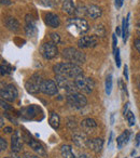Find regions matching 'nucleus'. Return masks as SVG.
Segmentation results:
<instances>
[{
	"instance_id": "79ce46f5",
	"label": "nucleus",
	"mask_w": 140,
	"mask_h": 158,
	"mask_svg": "<svg viewBox=\"0 0 140 158\" xmlns=\"http://www.w3.org/2000/svg\"><path fill=\"white\" fill-rule=\"evenodd\" d=\"M137 34H138V36H139V38H140V21L137 23Z\"/></svg>"
},
{
	"instance_id": "6ab92c4d",
	"label": "nucleus",
	"mask_w": 140,
	"mask_h": 158,
	"mask_svg": "<svg viewBox=\"0 0 140 158\" xmlns=\"http://www.w3.org/2000/svg\"><path fill=\"white\" fill-rule=\"evenodd\" d=\"M63 11L68 15H73L77 13V8L72 0H63Z\"/></svg>"
},
{
	"instance_id": "9b49d317",
	"label": "nucleus",
	"mask_w": 140,
	"mask_h": 158,
	"mask_svg": "<svg viewBox=\"0 0 140 158\" xmlns=\"http://www.w3.org/2000/svg\"><path fill=\"white\" fill-rule=\"evenodd\" d=\"M24 139L27 142V144L30 146V148L33 149V152H36L37 154H39L40 156H45L46 155L45 149H44L43 145H42L41 143H39L37 140H35V139H33L31 136H28V135H25Z\"/></svg>"
},
{
	"instance_id": "a18cd8bd",
	"label": "nucleus",
	"mask_w": 140,
	"mask_h": 158,
	"mask_svg": "<svg viewBox=\"0 0 140 158\" xmlns=\"http://www.w3.org/2000/svg\"><path fill=\"white\" fill-rule=\"evenodd\" d=\"M115 6L116 8H121V0H115Z\"/></svg>"
},
{
	"instance_id": "dca6fc26",
	"label": "nucleus",
	"mask_w": 140,
	"mask_h": 158,
	"mask_svg": "<svg viewBox=\"0 0 140 158\" xmlns=\"http://www.w3.org/2000/svg\"><path fill=\"white\" fill-rule=\"evenodd\" d=\"M86 14H88L91 19H93V20H96V19L100 18L101 14H103V11H101V9L98 6L90 5L86 7Z\"/></svg>"
},
{
	"instance_id": "4be33fe9",
	"label": "nucleus",
	"mask_w": 140,
	"mask_h": 158,
	"mask_svg": "<svg viewBox=\"0 0 140 158\" xmlns=\"http://www.w3.org/2000/svg\"><path fill=\"white\" fill-rule=\"evenodd\" d=\"M38 112H40L39 107H37L36 105H30V106H28V107H26V108L23 110V113H24L23 115H25V116L29 119H33L36 115H38L37 114Z\"/></svg>"
},
{
	"instance_id": "4c0bfd02",
	"label": "nucleus",
	"mask_w": 140,
	"mask_h": 158,
	"mask_svg": "<svg viewBox=\"0 0 140 158\" xmlns=\"http://www.w3.org/2000/svg\"><path fill=\"white\" fill-rule=\"evenodd\" d=\"M140 145V133H137L136 135V146H139Z\"/></svg>"
},
{
	"instance_id": "5701e85b",
	"label": "nucleus",
	"mask_w": 140,
	"mask_h": 158,
	"mask_svg": "<svg viewBox=\"0 0 140 158\" xmlns=\"http://www.w3.org/2000/svg\"><path fill=\"white\" fill-rule=\"evenodd\" d=\"M129 16L130 14H127L126 19L124 18L122 22V37H123V41L126 42L127 38H128V23H129Z\"/></svg>"
},
{
	"instance_id": "412c9836",
	"label": "nucleus",
	"mask_w": 140,
	"mask_h": 158,
	"mask_svg": "<svg viewBox=\"0 0 140 158\" xmlns=\"http://www.w3.org/2000/svg\"><path fill=\"white\" fill-rule=\"evenodd\" d=\"M130 135H131L130 131H129V130H125L121 135L118 136V139H116V143H118L119 148H122L123 145H126L127 143H128L129 139H130Z\"/></svg>"
},
{
	"instance_id": "a19ab883",
	"label": "nucleus",
	"mask_w": 140,
	"mask_h": 158,
	"mask_svg": "<svg viewBox=\"0 0 140 158\" xmlns=\"http://www.w3.org/2000/svg\"><path fill=\"white\" fill-rule=\"evenodd\" d=\"M3 126H5V120H3V116L0 117V127L3 128Z\"/></svg>"
},
{
	"instance_id": "c85d7f7f",
	"label": "nucleus",
	"mask_w": 140,
	"mask_h": 158,
	"mask_svg": "<svg viewBox=\"0 0 140 158\" xmlns=\"http://www.w3.org/2000/svg\"><path fill=\"white\" fill-rule=\"evenodd\" d=\"M50 37H51V40H52V42H54L55 44H59V42H60V37H59L58 34L51 33L50 34Z\"/></svg>"
},
{
	"instance_id": "9d476101",
	"label": "nucleus",
	"mask_w": 140,
	"mask_h": 158,
	"mask_svg": "<svg viewBox=\"0 0 140 158\" xmlns=\"http://www.w3.org/2000/svg\"><path fill=\"white\" fill-rule=\"evenodd\" d=\"M98 44V39L96 36H83L78 40V46L81 49L94 48Z\"/></svg>"
},
{
	"instance_id": "c756f323",
	"label": "nucleus",
	"mask_w": 140,
	"mask_h": 158,
	"mask_svg": "<svg viewBox=\"0 0 140 158\" xmlns=\"http://www.w3.org/2000/svg\"><path fill=\"white\" fill-rule=\"evenodd\" d=\"M114 55H115V64L118 67L121 66V56H120V49H116V51L114 52Z\"/></svg>"
},
{
	"instance_id": "72a5a7b5",
	"label": "nucleus",
	"mask_w": 140,
	"mask_h": 158,
	"mask_svg": "<svg viewBox=\"0 0 140 158\" xmlns=\"http://www.w3.org/2000/svg\"><path fill=\"white\" fill-rule=\"evenodd\" d=\"M134 44H135V48L138 50V52L140 53V38H137V39L134 41Z\"/></svg>"
},
{
	"instance_id": "f257e3e1",
	"label": "nucleus",
	"mask_w": 140,
	"mask_h": 158,
	"mask_svg": "<svg viewBox=\"0 0 140 158\" xmlns=\"http://www.w3.org/2000/svg\"><path fill=\"white\" fill-rule=\"evenodd\" d=\"M53 72L55 73V75L67 77L69 79H76L80 76H83V69L78 64L70 63V62L56 64L53 66Z\"/></svg>"
},
{
	"instance_id": "473e14b6",
	"label": "nucleus",
	"mask_w": 140,
	"mask_h": 158,
	"mask_svg": "<svg viewBox=\"0 0 140 158\" xmlns=\"http://www.w3.org/2000/svg\"><path fill=\"white\" fill-rule=\"evenodd\" d=\"M39 1L44 7H52V5H53L52 0H39Z\"/></svg>"
},
{
	"instance_id": "58836bf2",
	"label": "nucleus",
	"mask_w": 140,
	"mask_h": 158,
	"mask_svg": "<svg viewBox=\"0 0 140 158\" xmlns=\"http://www.w3.org/2000/svg\"><path fill=\"white\" fill-rule=\"evenodd\" d=\"M3 131H5L6 133H11V132L13 131V129H12L11 127H6V128H3Z\"/></svg>"
},
{
	"instance_id": "20e7f679",
	"label": "nucleus",
	"mask_w": 140,
	"mask_h": 158,
	"mask_svg": "<svg viewBox=\"0 0 140 158\" xmlns=\"http://www.w3.org/2000/svg\"><path fill=\"white\" fill-rule=\"evenodd\" d=\"M42 82H43L42 77L39 74H33L26 81L25 88H26L27 92L30 93V94H37V93L41 92Z\"/></svg>"
},
{
	"instance_id": "de8ad7c7",
	"label": "nucleus",
	"mask_w": 140,
	"mask_h": 158,
	"mask_svg": "<svg viewBox=\"0 0 140 158\" xmlns=\"http://www.w3.org/2000/svg\"><path fill=\"white\" fill-rule=\"evenodd\" d=\"M13 158H23V157H20V156H13Z\"/></svg>"
},
{
	"instance_id": "2f4dec72",
	"label": "nucleus",
	"mask_w": 140,
	"mask_h": 158,
	"mask_svg": "<svg viewBox=\"0 0 140 158\" xmlns=\"http://www.w3.org/2000/svg\"><path fill=\"white\" fill-rule=\"evenodd\" d=\"M116 44H118V39H116V35H112V49H113V52L116 51Z\"/></svg>"
},
{
	"instance_id": "393cba45",
	"label": "nucleus",
	"mask_w": 140,
	"mask_h": 158,
	"mask_svg": "<svg viewBox=\"0 0 140 158\" xmlns=\"http://www.w3.org/2000/svg\"><path fill=\"white\" fill-rule=\"evenodd\" d=\"M60 154L64 158H78L76 157V155L72 152V148L69 145H63L60 148Z\"/></svg>"
},
{
	"instance_id": "f8f14e48",
	"label": "nucleus",
	"mask_w": 140,
	"mask_h": 158,
	"mask_svg": "<svg viewBox=\"0 0 140 158\" xmlns=\"http://www.w3.org/2000/svg\"><path fill=\"white\" fill-rule=\"evenodd\" d=\"M23 142L20 135V131H14L11 136V149L13 153H18L22 149Z\"/></svg>"
},
{
	"instance_id": "f03ea898",
	"label": "nucleus",
	"mask_w": 140,
	"mask_h": 158,
	"mask_svg": "<svg viewBox=\"0 0 140 158\" xmlns=\"http://www.w3.org/2000/svg\"><path fill=\"white\" fill-rule=\"evenodd\" d=\"M90 29L88 21L81 18H73L70 19L67 23V31L72 36L83 35Z\"/></svg>"
},
{
	"instance_id": "ea45409f",
	"label": "nucleus",
	"mask_w": 140,
	"mask_h": 158,
	"mask_svg": "<svg viewBox=\"0 0 140 158\" xmlns=\"http://www.w3.org/2000/svg\"><path fill=\"white\" fill-rule=\"evenodd\" d=\"M128 105H129V103H126V104H125V106H124V110H123V115H124V116H126V114L128 113V112H127Z\"/></svg>"
},
{
	"instance_id": "b1692460",
	"label": "nucleus",
	"mask_w": 140,
	"mask_h": 158,
	"mask_svg": "<svg viewBox=\"0 0 140 158\" xmlns=\"http://www.w3.org/2000/svg\"><path fill=\"white\" fill-rule=\"evenodd\" d=\"M49 123L50 126L53 128V129H58L59 125H60V119H59V116L56 114V113L52 112L50 115V118H49Z\"/></svg>"
},
{
	"instance_id": "49530a36",
	"label": "nucleus",
	"mask_w": 140,
	"mask_h": 158,
	"mask_svg": "<svg viewBox=\"0 0 140 158\" xmlns=\"http://www.w3.org/2000/svg\"><path fill=\"white\" fill-rule=\"evenodd\" d=\"M111 123H114V114H111Z\"/></svg>"
},
{
	"instance_id": "aec40b11",
	"label": "nucleus",
	"mask_w": 140,
	"mask_h": 158,
	"mask_svg": "<svg viewBox=\"0 0 140 158\" xmlns=\"http://www.w3.org/2000/svg\"><path fill=\"white\" fill-rule=\"evenodd\" d=\"M5 25H6V27L11 31H18V29H20V23H18V21L14 18H11V16L6 19Z\"/></svg>"
},
{
	"instance_id": "f704fd0d",
	"label": "nucleus",
	"mask_w": 140,
	"mask_h": 158,
	"mask_svg": "<svg viewBox=\"0 0 140 158\" xmlns=\"http://www.w3.org/2000/svg\"><path fill=\"white\" fill-rule=\"evenodd\" d=\"M1 107L5 108V110H11V107H10V106L8 105L5 101H3V99H1Z\"/></svg>"
},
{
	"instance_id": "0eeeda50",
	"label": "nucleus",
	"mask_w": 140,
	"mask_h": 158,
	"mask_svg": "<svg viewBox=\"0 0 140 158\" xmlns=\"http://www.w3.org/2000/svg\"><path fill=\"white\" fill-rule=\"evenodd\" d=\"M40 52L41 55L46 60H52L58 55V49H57L56 44L52 41L44 42L40 48Z\"/></svg>"
},
{
	"instance_id": "ddd939ff",
	"label": "nucleus",
	"mask_w": 140,
	"mask_h": 158,
	"mask_svg": "<svg viewBox=\"0 0 140 158\" xmlns=\"http://www.w3.org/2000/svg\"><path fill=\"white\" fill-rule=\"evenodd\" d=\"M72 141L77 146L81 147V148H86L88 144V139L86 136L85 133H79V132H76L72 135Z\"/></svg>"
},
{
	"instance_id": "e433bc0d",
	"label": "nucleus",
	"mask_w": 140,
	"mask_h": 158,
	"mask_svg": "<svg viewBox=\"0 0 140 158\" xmlns=\"http://www.w3.org/2000/svg\"><path fill=\"white\" fill-rule=\"evenodd\" d=\"M124 76H125V79L126 80H128V69H127V65H125V67H124Z\"/></svg>"
},
{
	"instance_id": "bb28decb",
	"label": "nucleus",
	"mask_w": 140,
	"mask_h": 158,
	"mask_svg": "<svg viewBox=\"0 0 140 158\" xmlns=\"http://www.w3.org/2000/svg\"><path fill=\"white\" fill-rule=\"evenodd\" d=\"M125 117H126L127 121H128V125L130 126V127L135 125V116H134V113L133 112H128Z\"/></svg>"
},
{
	"instance_id": "1a4fd4ad",
	"label": "nucleus",
	"mask_w": 140,
	"mask_h": 158,
	"mask_svg": "<svg viewBox=\"0 0 140 158\" xmlns=\"http://www.w3.org/2000/svg\"><path fill=\"white\" fill-rule=\"evenodd\" d=\"M41 92L46 95H55L58 92V86L54 80H43L41 85Z\"/></svg>"
},
{
	"instance_id": "4468645a",
	"label": "nucleus",
	"mask_w": 140,
	"mask_h": 158,
	"mask_svg": "<svg viewBox=\"0 0 140 158\" xmlns=\"http://www.w3.org/2000/svg\"><path fill=\"white\" fill-rule=\"evenodd\" d=\"M25 21H26V25H25V31H26V35L28 36V37H31V36H33L36 33H37L36 22L31 15H26Z\"/></svg>"
},
{
	"instance_id": "423d86ee",
	"label": "nucleus",
	"mask_w": 140,
	"mask_h": 158,
	"mask_svg": "<svg viewBox=\"0 0 140 158\" xmlns=\"http://www.w3.org/2000/svg\"><path fill=\"white\" fill-rule=\"evenodd\" d=\"M67 102L71 107L77 108V110H81V108L85 107L86 104H88V100H86V98L79 92L68 94Z\"/></svg>"
},
{
	"instance_id": "f3484780",
	"label": "nucleus",
	"mask_w": 140,
	"mask_h": 158,
	"mask_svg": "<svg viewBox=\"0 0 140 158\" xmlns=\"http://www.w3.org/2000/svg\"><path fill=\"white\" fill-rule=\"evenodd\" d=\"M103 146V139L96 138V139H93V140H88V147L92 149L93 152H95V153H99V152H101Z\"/></svg>"
},
{
	"instance_id": "7c9ffc66",
	"label": "nucleus",
	"mask_w": 140,
	"mask_h": 158,
	"mask_svg": "<svg viewBox=\"0 0 140 158\" xmlns=\"http://www.w3.org/2000/svg\"><path fill=\"white\" fill-rule=\"evenodd\" d=\"M8 147V144H7V141L5 140L3 138H0V149H1V152L6 151Z\"/></svg>"
},
{
	"instance_id": "6e6552de",
	"label": "nucleus",
	"mask_w": 140,
	"mask_h": 158,
	"mask_svg": "<svg viewBox=\"0 0 140 158\" xmlns=\"http://www.w3.org/2000/svg\"><path fill=\"white\" fill-rule=\"evenodd\" d=\"M0 94L1 99H5L8 102H14L18 97V91L13 85H7L6 87L1 88Z\"/></svg>"
},
{
	"instance_id": "a211bd4d",
	"label": "nucleus",
	"mask_w": 140,
	"mask_h": 158,
	"mask_svg": "<svg viewBox=\"0 0 140 158\" xmlns=\"http://www.w3.org/2000/svg\"><path fill=\"white\" fill-rule=\"evenodd\" d=\"M97 127V123L93 118H86L81 121V128L84 132H92Z\"/></svg>"
},
{
	"instance_id": "c9c22d12",
	"label": "nucleus",
	"mask_w": 140,
	"mask_h": 158,
	"mask_svg": "<svg viewBox=\"0 0 140 158\" xmlns=\"http://www.w3.org/2000/svg\"><path fill=\"white\" fill-rule=\"evenodd\" d=\"M23 158H39L38 156H36V155H30L29 153H25L24 154V157Z\"/></svg>"
},
{
	"instance_id": "7ed1b4c3",
	"label": "nucleus",
	"mask_w": 140,
	"mask_h": 158,
	"mask_svg": "<svg viewBox=\"0 0 140 158\" xmlns=\"http://www.w3.org/2000/svg\"><path fill=\"white\" fill-rule=\"evenodd\" d=\"M63 59L73 64H83L86 61V56L82 51L76 48H66L63 50Z\"/></svg>"
},
{
	"instance_id": "37998d69",
	"label": "nucleus",
	"mask_w": 140,
	"mask_h": 158,
	"mask_svg": "<svg viewBox=\"0 0 140 158\" xmlns=\"http://www.w3.org/2000/svg\"><path fill=\"white\" fill-rule=\"evenodd\" d=\"M122 34V31H121L120 27H116V36H120Z\"/></svg>"
},
{
	"instance_id": "c03bdc74",
	"label": "nucleus",
	"mask_w": 140,
	"mask_h": 158,
	"mask_svg": "<svg viewBox=\"0 0 140 158\" xmlns=\"http://www.w3.org/2000/svg\"><path fill=\"white\" fill-rule=\"evenodd\" d=\"M112 135H113V133L112 132H110V136H109V141H108V144H111V142H112Z\"/></svg>"
},
{
	"instance_id": "09e8293b",
	"label": "nucleus",
	"mask_w": 140,
	"mask_h": 158,
	"mask_svg": "<svg viewBox=\"0 0 140 158\" xmlns=\"http://www.w3.org/2000/svg\"><path fill=\"white\" fill-rule=\"evenodd\" d=\"M138 158H140V157H138Z\"/></svg>"
},
{
	"instance_id": "a878e982",
	"label": "nucleus",
	"mask_w": 140,
	"mask_h": 158,
	"mask_svg": "<svg viewBox=\"0 0 140 158\" xmlns=\"http://www.w3.org/2000/svg\"><path fill=\"white\" fill-rule=\"evenodd\" d=\"M112 87H113V81H112V76L109 75V76L106 78V93L107 95L111 94L112 91Z\"/></svg>"
},
{
	"instance_id": "cd10ccee",
	"label": "nucleus",
	"mask_w": 140,
	"mask_h": 158,
	"mask_svg": "<svg viewBox=\"0 0 140 158\" xmlns=\"http://www.w3.org/2000/svg\"><path fill=\"white\" fill-rule=\"evenodd\" d=\"M10 72H11V66L8 65L6 62H5V64H1V75H2V76Z\"/></svg>"
},
{
	"instance_id": "2eb2a0df",
	"label": "nucleus",
	"mask_w": 140,
	"mask_h": 158,
	"mask_svg": "<svg viewBox=\"0 0 140 158\" xmlns=\"http://www.w3.org/2000/svg\"><path fill=\"white\" fill-rule=\"evenodd\" d=\"M44 21H45V24L48 25V26L52 27V28H56V27H58L59 25H60V21H59L58 16L54 13H51V12L45 14Z\"/></svg>"
},
{
	"instance_id": "39448f33",
	"label": "nucleus",
	"mask_w": 140,
	"mask_h": 158,
	"mask_svg": "<svg viewBox=\"0 0 140 158\" xmlns=\"http://www.w3.org/2000/svg\"><path fill=\"white\" fill-rule=\"evenodd\" d=\"M73 80H75V84L77 86L78 90L83 91V92L88 93V94L92 93L95 88V82L92 78H86V77L80 76L78 78L73 79Z\"/></svg>"
}]
</instances>
